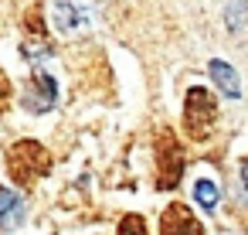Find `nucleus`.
<instances>
[{
    "label": "nucleus",
    "mask_w": 248,
    "mask_h": 235,
    "mask_svg": "<svg viewBox=\"0 0 248 235\" xmlns=\"http://www.w3.org/2000/svg\"><path fill=\"white\" fill-rule=\"evenodd\" d=\"M245 11H248L245 0H228V28H231V31H241V24H245Z\"/></svg>",
    "instance_id": "10"
},
{
    "label": "nucleus",
    "mask_w": 248,
    "mask_h": 235,
    "mask_svg": "<svg viewBox=\"0 0 248 235\" xmlns=\"http://www.w3.org/2000/svg\"><path fill=\"white\" fill-rule=\"evenodd\" d=\"M24 225V201L17 191L0 184V232H14Z\"/></svg>",
    "instance_id": "7"
},
{
    "label": "nucleus",
    "mask_w": 248,
    "mask_h": 235,
    "mask_svg": "<svg viewBox=\"0 0 248 235\" xmlns=\"http://www.w3.org/2000/svg\"><path fill=\"white\" fill-rule=\"evenodd\" d=\"M92 24V11L85 0H51V28L58 34H78Z\"/></svg>",
    "instance_id": "4"
},
{
    "label": "nucleus",
    "mask_w": 248,
    "mask_h": 235,
    "mask_svg": "<svg viewBox=\"0 0 248 235\" xmlns=\"http://www.w3.org/2000/svg\"><path fill=\"white\" fill-rule=\"evenodd\" d=\"M119 235H150V232H146V221H143L140 215H123Z\"/></svg>",
    "instance_id": "11"
},
{
    "label": "nucleus",
    "mask_w": 248,
    "mask_h": 235,
    "mask_svg": "<svg viewBox=\"0 0 248 235\" xmlns=\"http://www.w3.org/2000/svg\"><path fill=\"white\" fill-rule=\"evenodd\" d=\"M51 170V153L38 140H17L7 150V174L21 187H34L45 174Z\"/></svg>",
    "instance_id": "1"
},
{
    "label": "nucleus",
    "mask_w": 248,
    "mask_h": 235,
    "mask_svg": "<svg viewBox=\"0 0 248 235\" xmlns=\"http://www.w3.org/2000/svg\"><path fill=\"white\" fill-rule=\"evenodd\" d=\"M241 184H245V198H248V160L241 164Z\"/></svg>",
    "instance_id": "13"
},
{
    "label": "nucleus",
    "mask_w": 248,
    "mask_h": 235,
    "mask_svg": "<svg viewBox=\"0 0 248 235\" xmlns=\"http://www.w3.org/2000/svg\"><path fill=\"white\" fill-rule=\"evenodd\" d=\"M7 102H11V79H7L4 68H0V113L7 109Z\"/></svg>",
    "instance_id": "12"
},
{
    "label": "nucleus",
    "mask_w": 248,
    "mask_h": 235,
    "mask_svg": "<svg viewBox=\"0 0 248 235\" xmlns=\"http://www.w3.org/2000/svg\"><path fill=\"white\" fill-rule=\"evenodd\" d=\"M160 235H204V225L187 204H170L160 215Z\"/></svg>",
    "instance_id": "6"
},
{
    "label": "nucleus",
    "mask_w": 248,
    "mask_h": 235,
    "mask_svg": "<svg viewBox=\"0 0 248 235\" xmlns=\"http://www.w3.org/2000/svg\"><path fill=\"white\" fill-rule=\"evenodd\" d=\"M207 68H211V79L217 82V89H221L228 99H238V96H241V82H238V75H234V68H231L228 62L214 58Z\"/></svg>",
    "instance_id": "8"
},
{
    "label": "nucleus",
    "mask_w": 248,
    "mask_h": 235,
    "mask_svg": "<svg viewBox=\"0 0 248 235\" xmlns=\"http://www.w3.org/2000/svg\"><path fill=\"white\" fill-rule=\"evenodd\" d=\"M194 194H197L201 208H207V211L217 204V184H214L211 177H197V181H194Z\"/></svg>",
    "instance_id": "9"
},
{
    "label": "nucleus",
    "mask_w": 248,
    "mask_h": 235,
    "mask_svg": "<svg viewBox=\"0 0 248 235\" xmlns=\"http://www.w3.org/2000/svg\"><path fill=\"white\" fill-rule=\"evenodd\" d=\"M214 123H217V99L207 89L194 85L187 92V99H184V126H187V133L194 140H207Z\"/></svg>",
    "instance_id": "3"
},
{
    "label": "nucleus",
    "mask_w": 248,
    "mask_h": 235,
    "mask_svg": "<svg viewBox=\"0 0 248 235\" xmlns=\"http://www.w3.org/2000/svg\"><path fill=\"white\" fill-rule=\"evenodd\" d=\"M153 153H156V191H173L184 177V147H180L177 133L160 130Z\"/></svg>",
    "instance_id": "2"
},
{
    "label": "nucleus",
    "mask_w": 248,
    "mask_h": 235,
    "mask_svg": "<svg viewBox=\"0 0 248 235\" xmlns=\"http://www.w3.org/2000/svg\"><path fill=\"white\" fill-rule=\"evenodd\" d=\"M55 102H58V82H55V75L34 72L28 79V89H24V109L28 113H48V109H55Z\"/></svg>",
    "instance_id": "5"
}]
</instances>
